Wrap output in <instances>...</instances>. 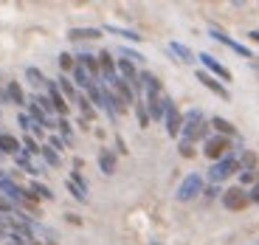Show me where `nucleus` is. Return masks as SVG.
Instances as JSON below:
<instances>
[{
	"instance_id": "c03bdc74",
	"label": "nucleus",
	"mask_w": 259,
	"mask_h": 245,
	"mask_svg": "<svg viewBox=\"0 0 259 245\" xmlns=\"http://www.w3.org/2000/svg\"><path fill=\"white\" fill-rule=\"evenodd\" d=\"M248 37H251L253 43H259V28H256V31H251V34H248Z\"/></svg>"
},
{
	"instance_id": "c756f323",
	"label": "nucleus",
	"mask_w": 259,
	"mask_h": 245,
	"mask_svg": "<svg viewBox=\"0 0 259 245\" xmlns=\"http://www.w3.org/2000/svg\"><path fill=\"white\" fill-rule=\"evenodd\" d=\"M39 155H42V161H46L48 167H54V169L59 167V152H54V149L48 147V144H46L42 149H39Z\"/></svg>"
},
{
	"instance_id": "412c9836",
	"label": "nucleus",
	"mask_w": 259,
	"mask_h": 245,
	"mask_svg": "<svg viewBox=\"0 0 259 245\" xmlns=\"http://www.w3.org/2000/svg\"><path fill=\"white\" fill-rule=\"evenodd\" d=\"M57 88H59V93H62V96L68 99V102H76V96H79V93H76V85H73L71 79L65 76V73L57 79Z\"/></svg>"
},
{
	"instance_id": "37998d69",
	"label": "nucleus",
	"mask_w": 259,
	"mask_h": 245,
	"mask_svg": "<svg viewBox=\"0 0 259 245\" xmlns=\"http://www.w3.org/2000/svg\"><path fill=\"white\" fill-rule=\"evenodd\" d=\"M12 245H28L26 239H20V237H12Z\"/></svg>"
},
{
	"instance_id": "ddd939ff",
	"label": "nucleus",
	"mask_w": 259,
	"mask_h": 245,
	"mask_svg": "<svg viewBox=\"0 0 259 245\" xmlns=\"http://www.w3.org/2000/svg\"><path fill=\"white\" fill-rule=\"evenodd\" d=\"M141 88H144V99L147 96H163V85L155 73L149 71H141Z\"/></svg>"
},
{
	"instance_id": "0eeeda50",
	"label": "nucleus",
	"mask_w": 259,
	"mask_h": 245,
	"mask_svg": "<svg viewBox=\"0 0 259 245\" xmlns=\"http://www.w3.org/2000/svg\"><path fill=\"white\" fill-rule=\"evenodd\" d=\"M194 79H197V82H200L203 88H208V91H211L214 96L226 99V102H228V99H231V93H228V88H226V85L220 82V79H214L211 73H206V71H197V73H194Z\"/></svg>"
},
{
	"instance_id": "c9c22d12",
	"label": "nucleus",
	"mask_w": 259,
	"mask_h": 245,
	"mask_svg": "<svg viewBox=\"0 0 259 245\" xmlns=\"http://www.w3.org/2000/svg\"><path fill=\"white\" fill-rule=\"evenodd\" d=\"M17 124H20L23 130H26V133H31V130L37 127V124L31 121V116H28V113H20V116H17Z\"/></svg>"
},
{
	"instance_id": "393cba45",
	"label": "nucleus",
	"mask_w": 259,
	"mask_h": 245,
	"mask_svg": "<svg viewBox=\"0 0 259 245\" xmlns=\"http://www.w3.org/2000/svg\"><path fill=\"white\" fill-rule=\"evenodd\" d=\"M169 51H172V54H178V59H181V62H186V65H192L194 59H197V57L192 54V48H189V46H183V43H169Z\"/></svg>"
},
{
	"instance_id": "7ed1b4c3",
	"label": "nucleus",
	"mask_w": 259,
	"mask_h": 245,
	"mask_svg": "<svg viewBox=\"0 0 259 245\" xmlns=\"http://www.w3.org/2000/svg\"><path fill=\"white\" fill-rule=\"evenodd\" d=\"M228 149H231V138H226V136H208L206 141H203V155L214 164L223 161L226 155H231Z\"/></svg>"
},
{
	"instance_id": "e433bc0d",
	"label": "nucleus",
	"mask_w": 259,
	"mask_h": 245,
	"mask_svg": "<svg viewBox=\"0 0 259 245\" xmlns=\"http://www.w3.org/2000/svg\"><path fill=\"white\" fill-rule=\"evenodd\" d=\"M48 147H51L54 152H62V149L68 147V144H65V141H62V138H59V136H51V138H48Z\"/></svg>"
},
{
	"instance_id": "4c0bfd02",
	"label": "nucleus",
	"mask_w": 259,
	"mask_h": 245,
	"mask_svg": "<svg viewBox=\"0 0 259 245\" xmlns=\"http://www.w3.org/2000/svg\"><path fill=\"white\" fill-rule=\"evenodd\" d=\"M240 181H242V189H245L248 183H256L259 181V172H240Z\"/></svg>"
},
{
	"instance_id": "cd10ccee",
	"label": "nucleus",
	"mask_w": 259,
	"mask_h": 245,
	"mask_svg": "<svg viewBox=\"0 0 259 245\" xmlns=\"http://www.w3.org/2000/svg\"><path fill=\"white\" fill-rule=\"evenodd\" d=\"M26 79H28V85H31V88H46V82H48V79L42 76V71H39V68H26Z\"/></svg>"
},
{
	"instance_id": "a878e982",
	"label": "nucleus",
	"mask_w": 259,
	"mask_h": 245,
	"mask_svg": "<svg viewBox=\"0 0 259 245\" xmlns=\"http://www.w3.org/2000/svg\"><path fill=\"white\" fill-rule=\"evenodd\" d=\"M76 104H79V110H82V118L91 124L93 118H96V107L91 104V99H88V96H76Z\"/></svg>"
},
{
	"instance_id": "6e6552de",
	"label": "nucleus",
	"mask_w": 259,
	"mask_h": 245,
	"mask_svg": "<svg viewBox=\"0 0 259 245\" xmlns=\"http://www.w3.org/2000/svg\"><path fill=\"white\" fill-rule=\"evenodd\" d=\"M197 59L203 62V68H206V73H211L214 79H223V82H228L231 79V71H228L223 62H217V59L211 57V54H197Z\"/></svg>"
},
{
	"instance_id": "72a5a7b5",
	"label": "nucleus",
	"mask_w": 259,
	"mask_h": 245,
	"mask_svg": "<svg viewBox=\"0 0 259 245\" xmlns=\"http://www.w3.org/2000/svg\"><path fill=\"white\" fill-rule=\"evenodd\" d=\"M39 149H42V147H39V144L34 141L31 136H26V138H23V152H26V155H37Z\"/></svg>"
},
{
	"instance_id": "4be33fe9",
	"label": "nucleus",
	"mask_w": 259,
	"mask_h": 245,
	"mask_svg": "<svg viewBox=\"0 0 259 245\" xmlns=\"http://www.w3.org/2000/svg\"><path fill=\"white\" fill-rule=\"evenodd\" d=\"M99 169H102L104 175L116 172V155H113L110 149H102V152H99Z\"/></svg>"
},
{
	"instance_id": "9b49d317",
	"label": "nucleus",
	"mask_w": 259,
	"mask_h": 245,
	"mask_svg": "<svg viewBox=\"0 0 259 245\" xmlns=\"http://www.w3.org/2000/svg\"><path fill=\"white\" fill-rule=\"evenodd\" d=\"M99 71H102V82L113 85L118 79V71H116V62H113V54L110 51H99Z\"/></svg>"
},
{
	"instance_id": "f8f14e48",
	"label": "nucleus",
	"mask_w": 259,
	"mask_h": 245,
	"mask_svg": "<svg viewBox=\"0 0 259 245\" xmlns=\"http://www.w3.org/2000/svg\"><path fill=\"white\" fill-rule=\"evenodd\" d=\"M144 102H147L149 118H152V121H163V116H166V102H169V96H147Z\"/></svg>"
},
{
	"instance_id": "423d86ee",
	"label": "nucleus",
	"mask_w": 259,
	"mask_h": 245,
	"mask_svg": "<svg viewBox=\"0 0 259 245\" xmlns=\"http://www.w3.org/2000/svg\"><path fill=\"white\" fill-rule=\"evenodd\" d=\"M163 121H166V133L172 138L181 136V130H183V113L178 110V104L172 102V99L166 102V116H163Z\"/></svg>"
},
{
	"instance_id": "2eb2a0df",
	"label": "nucleus",
	"mask_w": 259,
	"mask_h": 245,
	"mask_svg": "<svg viewBox=\"0 0 259 245\" xmlns=\"http://www.w3.org/2000/svg\"><path fill=\"white\" fill-rule=\"evenodd\" d=\"M110 88H113V93H116V96L121 99L124 104H127V107H130V104H136V102H138V96L133 93V88H130V85L124 82V79H116V82H113Z\"/></svg>"
},
{
	"instance_id": "c85d7f7f",
	"label": "nucleus",
	"mask_w": 259,
	"mask_h": 245,
	"mask_svg": "<svg viewBox=\"0 0 259 245\" xmlns=\"http://www.w3.org/2000/svg\"><path fill=\"white\" fill-rule=\"evenodd\" d=\"M57 127H59V138L71 147V144H73V127H71V121H68V118H59Z\"/></svg>"
},
{
	"instance_id": "f704fd0d",
	"label": "nucleus",
	"mask_w": 259,
	"mask_h": 245,
	"mask_svg": "<svg viewBox=\"0 0 259 245\" xmlns=\"http://www.w3.org/2000/svg\"><path fill=\"white\" fill-rule=\"evenodd\" d=\"M121 57H124V59H130L133 65H141V62H144V57H141L138 51H133V48H121Z\"/></svg>"
},
{
	"instance_id": "79ce46f5",
	"label": "nucleus",
	"mask_w": 259,
	"mask_h": 245,
	"mask_svg": "<svg viewBox=\"0 0 259 245\" xmlns=\"http://www.w3.org/2000/svg\"><path fill=\"white\" fill-rule=\"evenodd\" d=\"M248 197H251V203H259V181L248 189Z\"/></svg>"
},
{
	"instance_id": "ea45409f",
	"label": "nucleus",
	"mask_w": 259,
	"mask_h": 245,
	"mask_svg": "<svg viewBox=\"0 0 259 245\" xmlns=\"http://www.w3.org/2000/svg\"><path fill=\"white\" fill-rule=\"evenodd\" d=\"M178 152H181L183 158H192V155H194V149H192V144L181 141V144H178Z\"/></svg>"
},
{
	"instance_id": "f257e3e1",
	"label": "nucleus",
	"mask_w": 259,
	"mask_h": 245,
	"mask_svg": "<svg viewBox=\"0 0 259 245\" xmlns=\"http://www.w3.org/2000/svg\"><path fill=\"white\" fill-rule=\"evenodd\" d=\"M208 130H211V124L206 121V116H203V110H189L186 116H183V130H181V141L186 144H194V141H206L208 138Z\"/></svg>"
},
{
	"instance_id": "20e7f679",
	"label": "nucleus",
	"mask_w": 259,
	"mask_h": 245,
	"mask_svg": "<svg viewBox=\"0 0 259 245\" xmlns=\"http://www.w3.org/2000/svg\"><path fill=\"white\" fill-rule=\"evenodd\" d=\"M220 200H223V206H226L228 212H242V209L251 206L248 189H242V186H231V189H226V192L220 194Z\"/></svg>"
},
{
	"instance_id": "b1692460",
	"label": "nucleus",
	"mask_w": 259,
	"mask_h": 245,
	"mask_svg": "<svg viewBox=\"0 0 259 245\" xmlns=\"http://www.w3.org/2000/svg\"><path fill=\"white\" fill-rule=\"evenodd\" d=\"M99 37H102L99 28H71L68 31V39H73V43H79V39H99Z\"/></svg>"
},
{
	"instance_id": "4468645a",
	"label": "nucleus",
	"mask_w": 259,
	"mask_h": 245,
	"mask_svg": "<svg viewBox=\"0 0 259 245\" xmlns=\"http://www.w3.org/2000/svg\"><path fill=\"white\" fill-rule=\"evenodd\" d=\"M76 65H82V68L91 73L96 82H102V71H99V57H96V54H88V51L76 54Z\"/></svg>"
},
{
	"instance_id": "7c9ffc66",
	"label": "nucleus",
	"mask_w": 259,
	"mask_h": 245,
	"mask_svg": "<svg viewBox=\"0 0 259 245\" xmlns=\"http://www.w3.org/2000/svg\"><path fill=\"white\" fill-rule=\"evenodd\" d=\"M107 31H110V34H118V37H124V39H133V43H141V34H136V31H130V28L107 26Z\"/></svg>"
},
{
	"instance_id": "f03ea898",
	"label": "nucleus",
	"mask_w": 259,
	"mask_h": 245,
	"mask_svg": "<svg viewBox=\"0 0 259 245\" xmlns=\"http://www.w3.org/2000/svg\"><path fill=\"white\" fill-rule=\"evenodd\" d=\"M240 172V158H237V152L234 155H226L223 161L211 164V169H208V183H214V186H220L223 181H228L231 175Z\"/></svg>"
},
{
	"instance_id": "dca6fc26",
	"label": "nucleus",
	"mask_w": 259,
	"mask_h": 245,
	"mask_svg": "<svg viewBox=\"0 0 259 245\" xmlns=\"http://www.w3.org/2000/svg\"><path fill=\"white\" fill-rule=\"evenodd\" d=\"M240 172H259V158H256V152H251V149H240Z\"/></svg>"
},
{
	"instance_id": "a211bd4d",
	"label": "nucleus",
	"mask_w": 259,
	"mask_h": 245,
	"mask_svg": "<svg viewBox=\"0 0 259 245\" xmlns=\"http://www.w3.org/2000/svg\"><path fill=\"white\" fill-rule=\"evenodd\" d=\"M71 82L76 85V88H84V91H88V88H91V85L96 82V79H93L91 73L84 71L82 65H76V68H73V71H71Z\"/></svg>"
},
{
	"instance_id": "6ab92c4d",
	"label": "nucleus",
	"mask_w": 259,
	"mask_h": 245,
	"mask_svg": "<svg viewBox=\"0 0 259 245\" xmlns=\"http://www.w3.org/2000/svg\"><path fill=\"white\" fill-rule=\"evenodd\" d=\"M14 164H17L23 172H28V175H39V172H42V167H39V164H34V161H31V155H26V152L14 155Z\"/></svg>"
},
{
	"instance_id": "49530a36",
	"label": "nucleus",
	"mask_w": 259,
	"mask_h": 245,
	"mask_svg": "<svg viewBox=\"0 0 259 245\" xmlns=\"http://www.w3.org/2000/svg\"><path fill=\"white\" fill-rule=\"evenodd\" d=\"M0 178H3V169H0Z\"/></svg>"
},
{
	"instance_id": "58836bf2",
	"label": "nucleus",
	"mask_w": 259,
	"mask_h": 245,
	"mask_svg": "<svg viewBox=\"0 0 259 245\" xmlns=\"http://www.w3.org/2000/svg\"><path fill=\"white\" fill-rule=\"evenodd\" d=\"M203 194H206L208 200H214V197H220V194H223V189H220V186H214V183H211V186L203 189Z\"/></svg>"
},
{
	"instance_id": "bb28decb",
	"label": "nucleus",
	"mask_w": 259,
	"mask_h": 245,
	"mask_svg": "<svg viewBox=\"0 0 259 245\" xmlns=\"http://www.w3.org/2000/svg\"><path fill=\"white\" fill-rule=\"evenodd\" d=\"M28 192H31L37 200H54V192L46 186V183H39V181H31V186H28Z\"/></svg>"
},
{
	"instance_id": "aec40b11",
	"label": "nucleus",
	"mask_w": 259,
	"mask_h": 245,
	"mask_svg": "<svg viewBox=\"0 0 259 245\" xmlns=\"http://www.w3.org/2000/svg\"><path fill=\"white\" fill-rule=\"evenodd\" d=\"M211 124L214 130H217V136H226V138H231V136H237V130H234V124L231 121H226L223 116H211Z\"/></svg>"
},
{
	"instance_id": "5701e85b",
	"label": "nucleus",
	"mask_w": 259,
	"mask_h": 245,
	"mask_svg": "<svg viewBox=\"0 0 259 245\" xmlns=\"http://www.w3.org/2000/svg\"><path fill=\"white\" fill-rule=\"evenodd\" d=\"M6 96H9V102H12V104H20V107L28 104L26 102V93H23V88H20V82H9L6 85Z\"/></svg>"
},
{
	"instance_id": "9d476101",
	"label": "nucleus",
	"mask_w": 259,
	"mask_h": 245,
	"mask_svg": "<svg viewBox=\"0 0 259 245\" xmlns=\"http://www.w3.org/2000/svg\"><path fill=\"white\" fill-rule=\"evenodd\" d=\"M46 96L51 99V104H54V113H57L59 118H68V99L59 93V88H57V82H46Z\"/></svg>"
},
{
	"instance_id": "39448f33",
	"label": "nucleus",
	"mask_w": 259,
	"mask_h": 245,
	"mask_svg": "<svg viewBox=\"0 0 259 245\" xmlns=\"http://www.w3.org/2000/svg\"><path fill=\"white\" fill-rule=\"evenodd\" d=\"M203 178L197 172H192V175H186V178H183V183L181 186H178V200H181V203H189V200H194L197 197V194H203Z\"/></svg>"
},
{
	"instance_id": "473e14b6",
	"label": "nucleus",
	"mask_w": 259,
	"mask_h": 245,
	"mask_svg": "<svg viewBox=\"0 0 259 245\" xmlns=\"http://www.w3.org/2000/svg\"><path fill=\"white\" fill-rule=\"evenodd\" d=\"M59 68H62L65 73L73 71V68H76V57H73V54H59Z\"/></svg>"
},
{
	"instance_id": "a18cd8bd",
	"label": "nucleus",
	"mask_w": 259,
	"mask_h": 245,
	"mask_svg": "<svg viewBox=\"0 0 259 245\" xmlns=\"http://www.w3.org/2000/svg\"><path fill=\"white\" fill-rule=\"evenodd\" d=\"M251 65H253V68H256V71H259V59H251Z\"/></svg>"
},
{
	"instance_id": "1a4fd4ad",
	"label": "nucleus",
	"mask_w": 259,
	"mask_h": 245,
	"mask_svg": "<svg viewBox=\"0 0 259 245\" xmlns=\"http://www.w3.org/2000/svg\"><path fill=\"white\" fill-rule=\"evenodd\" d=\"M208 34H211V37L217 39V43H223V46H226V48H231L234 54H240V57H245V59H253V51H251V48H245V46H242V43H237V39H234V37H228V34H223L220 28H211V31H208Z\"/></svg>"
},
{
	"instance_id": "2f4dec72",
	"label": "nucleus",
	"mask_w": 259,
	"mask_h": 245,
	"mask_svg": "<svg viewBox=\"0 0 259 245\" xmlns=\"http://www.w3.org/2000/svg\"><path fill=\"white\" fill-rule=\"evenodd\" d=\"M136 113H138V124H141V127H147V124L152 121L149 113H147V102H144V99H138V102H136Z\"/></svg>"
},
{
	"instance_id": "a19ab883",
	"label": "nucleus",
	"mask_w": 259,
	"mask_h": 245,
	"mask_svg": "<svg viewBox=\"0 0 259 245\" xmlns=\"http://www.w3.org/2000/svg\"><path fill=\"white\" fill-rule=\"evenodd\" d=\"M0 237H12V231H9V223H6V214H0Z\"/></svg>"
},
{
	"instance_id": "f3484780",
	"label": "nucleus",
	"mask_w": 259,
	"mask_h": 245,
	"mask_svg": "<svg viewBox=\"0 0 259 245\" xmlns=\"http://www.w3.org/2000/svg\"><path fill=\"white\" fill-rule=\"evenodd\" d=\"M20 149H23V144H20L17 138L9 136V133H0V152L3 155H20Z\"/></svg>"
}]
</instances>
